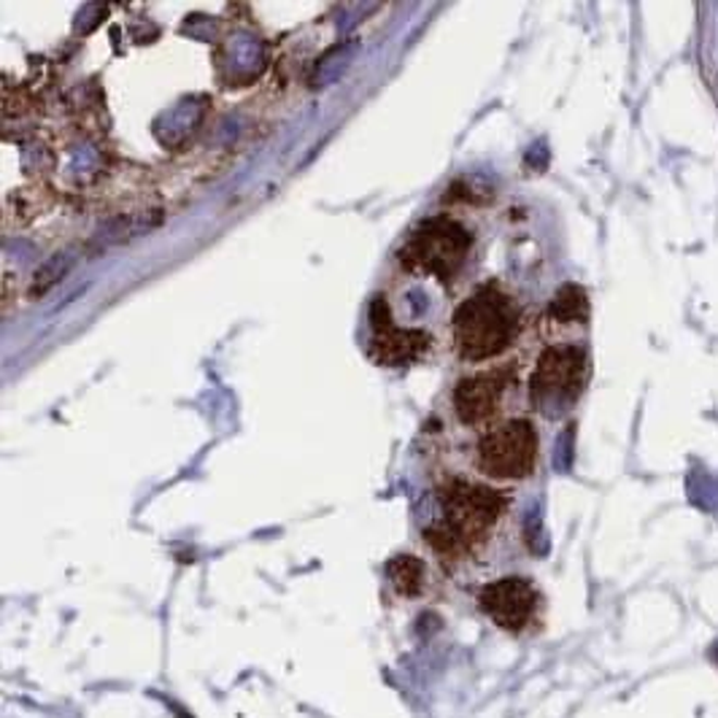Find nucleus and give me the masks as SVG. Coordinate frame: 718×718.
<instances>
[{
  "label": "nucleus",
  "mask_w": 718,
  "mask_h": 718,
  "mask_svg": "<svg viewBox=\"0 0 718 718\" xmlns=\"http://www.w3.org/2000/svg\"><path fill=\"white\" fill-rule=\"evenodd\" d=\"M586 292L581 287H565L554 297L552 317H557L559 322H581L586 319Z\"/></svg>",
  "instance_id": "obj_10"
},
{
  "label": "nucleus",
  "mask_w": 718,
  "mask_h": 718,
  "mask_svg": "<svg viewBox=\"0 0 718 718\" xmlns=\"http://www.w3.org/2000/svg\"><path fill=\"white\" fill-rule=\"evenodd\" d=\"M370 327H373V344L370 351L381 364H408L417 362L428 351L430 338L419 330H400L392 322V311L384 297H375L370 306Z\"/></svg>",
  "instance_id": "obj_7"
},
{
  "label": "nucleus",
  "mask_w": 718,
  "mask_h": 718,
  "mask_svg": "<svg viewBox=\"0 0 718 718\" xmlns=\"http://www.w3.org/2000/svg\"><path fill=\"white\" fill-rule=\"evenodd\" d=\"M481 608L495 621L497 627L508 632H521L537 614V597L535 586L524 578H500L484 586L481 592Z\"/></svg>",
  "instance_id": "obj_6"
},
{
  "label": "nucleus",
  "mask_w": 718,
  "mask_h": 718,
  "mask_svg": "<svg viewBox=\"0 0 718 718\" xmlns=\"http://www.w3.org/2000/svg\"><path fill=\"white\" fill-rule=\"evenodd\" d=\"M589 357L581 346H552L537 359L530 381L532 406L537 411H562L578 400L586 381Z\"/></svg>",
  "instance_id": "obj_4"
},
{
  "label": "nucleus",
  "mask_w": 718,
  "mask_h": 718,
  "mask_svg": "<svg viewBox=\"0 0 718 718\" xmlns=\"http://www.w3.org/2000/svg\"><path fill=\"white\" fill-rule=\"evenodd\" d=\"M503 386V373H479L459 381L457 389H454V411H457L459 422L481 424L495 417L497 406H500Z\"/></svg>",
  "instance_id": "obj_8"
},
{
  "label": "nucleus",
  "mask_w": 718,
  "mask_h": 718,
  "mask_svg": "<svg viewBox=\"0 0 718 718\" xmlns=\"http://www.w3.org/2000/svg\"><path fill=\"white\" fill-rule=\"evenodd\" d=\"M473 235L451 216H430L408 235L400 249V265L411 273H424L451 282L465 265Z\"/></svg>",
  "instance_id": "obj_3"
},
{
  "label": "nucleus",
  "mask_w": 718,
  "mask_h": 718,
  "mask_svg": "<svg viewBox=\"0 0 718 718\" xmlns=\"http://www.w3.org/2000/svg\"><path fill=\"white\" fill-rule=\"evenodd\" d=\"M389 575L400 594H419L424 583V565L417 557H395L389 562Z\"/></svg>",
  "instance_id": "obj_9"
},
{
  "label": "nucleus",
  "mask_w": 718,
  "mask_h": 718,
  "mask_svg": "<svg viewBox=\"0 0 718 718\" xmlns=\"http://www.w3.org/2000/svg\"><path fill=\"white\" fill-rule=\"evenodd\" d=\"M516 330H519V311L495 282L484 284L468 300L459 302L451 319L454 349L470 362H484L503 355L513 344Z\"/></svg>",
  "instance_id": "obj_2"
},
{
  "label": "nucleus",
  "mask_w": 718,
  "mask_h": 718,
  "mask_svg": "<svg viewBox=\"0 0 718 718\" xmlns=\"http://www.w3.org/2000/svg\"><path fill=\"white\" fill-rule=\"evenodd\" d=\"M443 519L435 521L424 537L441 557L459 559L473 552L508 508V497L486 484L448 481L441 486Z\"/></svg>",
  "instance_id": "obj_1"
},
{
  "label": "nucleus",
  "mask_w": 718,
  "mask_h": 718,
  "mask_svg": "<svg viewBox=\"0 0 718 718\" xmlns=\"http://www.w3.org/2000/svg\"><path fill=\"white\" fill-rule=\"evenodd\" d=\"M537 462L535 428L524 419H510L484 432L479 441V468L500 481L527 479Z\"/></svg>",
  "instance_id": "obj_5"
}]
</instances>
